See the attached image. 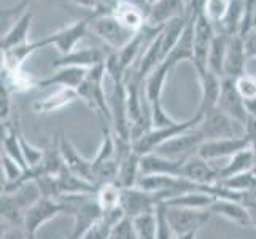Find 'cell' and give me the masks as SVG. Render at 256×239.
I'll list each match as a JSON object with an SVG mask.
<instances>
[{
    "mask_svg": "<svg viewBox=\"0 0 256 239\" xmlns=\"http://www.w3.org/2000/svg\"><path fill=\"white\" fill-rule=\"evenodd\" d=\"M90 69H82V67H59L56 72L50 75L48 78H43L37 82L38 88H46V86H60V88H68V90H78L84 78L88 75Z\"/></svg>",
    "mask_w": 256,
    "mask_h": 239,
    "instance_id": "cell-23",
    "label": "cell"
},
{
    "mask_svg": "<svg viewBox=\"0 0 256 239\" xmlns=\"http://www.w3.org/2000/svg\"><path fill=\"white\" fill-rule=\"evenodd\" d=\"M172 69L174 67L164 59L162 63L145 78V82H144V96H145V101H146V105H148V110L162 107L161 97H162V91H164V85H166L167 77H169Z\"/></svg>",
    "mask_w": 256,
    "mask_h": 239,
    "instance_id": "cell-14",
    "label": "cell"
},
{
    "mask_svg": "<svg viewBox=\"0 0 256 239\" xmlns=\"http://www.w3.org/2000/svg\"><path fill=\"white\" fill-rule=\"evenodd\" d=\"M256 166V159H254V153L252 147L242 150V152L236 153L234 156L229 158V161L218 169V182L229 179V177L239 175L244 172L252 171L253 167Z\"/></svg>",
    "mask_w": 256,
    "mask_h": 239,
    "instance_id": "cell-27",
    "label": "cell"
},
{
    "mask_svg": "<svg viewBox=\"0 0 256 239\" xmlns=\"http://www.w3.org/2000/svg\"><path fill=\"white\" fill-rule=\"evenodd\" d=\"M24 167L21 164H18L13 158L8 155H2V172L5 175V187L13 185L21 179V175L24 174Z\"/></svg>",
    "mask_w": 256,
    "mask_h": 239,
    "instance_id": "cell-38",
    "label": "cell"
},
{
    "mask_svg": "<svg viewBox=\"0 0 256 239\" xmlns=\"http://www.w3.org/2000/svg\"><path fill=\"white\" fill-rule=\"evenodd\" d=\"M148 2H150V4H153V2H156V0H148Z\"/></svg>",
    "mask_w": 256,
    "mask_h": 239,
    "instance_id": "cell-55",
    "label": "cell"
},
{
    "mask_svg": "<svg viewBox=\"0 0 256 239\" xmlns=\"http://www.w3.org/2000/svg\"><path fill=\"white\" fill-rule=\"evenodd\" d=\"M59 148H60V153H62L66 167L70 172H74L75 175L82 177L84 180H90V182L96 183L92 161H88V159H84L80 153H78V150L74 147V144L70 142L64 134L59 139Z\"/></svg>",
    "mask_w": 256,
    "mask_h": 239,
    "instance_id": "cell-16",
    "label": "cell"
},
{
    "mask_svg": "<svg viewBox=\"0 0 256 239\" xmlns=\"http://www.w3.org/2000/svg\"><path fill=\"white\" fill-rule=\"evenodd\" d=\"M198 233H190V234H183V236H176V239H196Z\"/></svg>",
    "mask_w": 256,
    "mask_h": 239,
    "instance_id": "cell-51",
    "label": "cell"
},
{
    "mask_svg": "<svg viewBox=\"0 0 256 239\" xmlns=\"http://www.w3.org/2000/svg\"><path fill=\"white\" fill-rule=\"evenodd\" d=\"M120 2H126V4H130V5H136V7L142 8V10H145V12H148V7H150L148 0H120Z\"/></svg>",
    "mask_w": 256,
    "mask_h": 239,
    "instance_id": "cell-50",
    "label": "cell"
},
{
    "mask_svg": "<svg viewBox=\"0 0 256 239\" xmlns=\"http://www.w3.org/2000/svg\"><path fill=\"white\" fill-rule=\"evenodd\" d=\"M212 212V215H220L229 222H232L239 226H252V220L250 214L246 210L245 204L240 201H234V199H215L212 202V206L208 207Z\"/></svg>",
    "mask_w": 256,
    "mask_h": 239,
    "instance_id": "cell-21",
    "label": "cell"
},
{
    "mask_svg": "<svg viewBox=\"0 0 256 239\" xmlns=\"http://www.w3.org/2000/svg\"><path fill=\"white\" fill-rule=\"evenodd\" d=\"M194 21H196L194 16L188 18L186 28H184L182 37L178 39L176 45L170 51V55L166 58V61L172 67L178 66L180 63H183V61H191L192 63V58H194Z\"/></svg>",
    "mask_w": 256,
    "mask_h": 239,
    "instance_id": "cell-24",
    "label": "cell"
},
{
    "mask_svg": "<svg viewBox=\"0 0 256 239\" xmlns=\"http://www.w3.org/2000/svg\"><path fill=\"white\" fill-rule=\"evenodd\" d=\"M204 142L206 137L202 134V131L196 126L180 136H175L174 139L167 140L161 147H158L153 153L176 159V161H186L188 158L198 155L199 147Z\"/></svg>",
    "mask_w": 256,
    "mask_h": 239,
    "instance_id": "cell-5",
    "label": "cell"
},
{
    "mask_svg": "<svg viewBox=\"0 0 256 239\" xmlns=\"http://www.w3.org/2000/svg\"><path fill=\"white\" fill-rule=\"evenodd\" d=\"M245 109H246V115H248V117L256 118V99H246Z\"/></svg>",
    "mask_w": 256,
    "mask_h": 239,
    "instance_id": "cell-49",
    "label": "cell"
},
{
    "mask_svg": "<svg viewBox=\"0 0 256 239\" xmlns=\"http://www.w3.org/2000/svg\"><path fill=\"white\" fill-rule=\"evenodd\" d=\"M114 229V225L110 223L104 215L88 229L82 239H112V233Z\"/></svg>",
    "mask_w": 256,
    "mask_h": 239,
    "instance_id": "cell-39",
    "label": "cell"
},
{
    "mask_svg": "<svg viewBox=\"0 0 256 239\" xmlns=\"http://www.w3.org/2000/svg\"><path fill=\"white\" fill-rule=\"evenodd\" d=\"M252 150H253V153H254V159H256V140H253V142H252Z\"/></svg>",
    "mask_w": 256,
    "mask_h": 239,
    "instance_id": "cell-53",
    "label": "cell"
},
{
    "mask_svg": "<svg viewBox=\"0 0 256 239\" xmlns=\"http://www.w3.org/2000/svg\"><path fill=\"white\" fill-rule=\"evenodd\" d=\"M244 43H245V53H246L248 61L256 59V29H252L245 35Z\"/></svg>",
    "mask_w": 256,
    "mask_h": 239,
    "instance_id": "cell-43",
    "label": "cell"
},
{
    "mask_svg": "<svg viewBox=\"0 0 256 239\" xmlns=\"http://www.w3.org/2000/svg\"><path fill=\"white\" fill-rule=\"evenodd\" d=\"M162 202L164 198L161 193L146 191L140 187L122 188L121 193V207L129 218L156 212L158 206L162 204Z\"/></svg>",
    "mask_w": 256,
    "mask_h": 239,
    "instance_id": "cell-7",
    "label": "cell"
},
{
    "mask_svg": "<svg viewBox=\"0 0 256 239\" xmlns=\"http://www.w3.org/2000/svg\"><path fill=\"white\" fill-rule=\"evenodd\" d=\"M67 212L66 204L60 199L38 196L30 206L24 210V231L29 236H37L38 229L51 222L52 218L59 217Z\"/></svg>",
    "mask_w": 256,
    "mask_h": 239,
    "instance_id": "cell-3",
    "label": "cell"
},
{
    "mask_svg": "<svg viewBox=\"0 0 256 239\" xmlns=\"http://www.w3.org/2000/svg\"><path fill=\"white\" fill-rule=\"evenodd\" d=\"M28 239H37V236H29L28 234Z\"/></svg>",
    "mask_w": 256,
    "mask_h": 239,
    "instance_id": "cell-54",
    "label": "cell"
},
{
    "mask_svg": "<svg viewBox=\"0 0 256 239\" xmlns=\"http://www.w3.org/2000/svg\"><path fill=\"white\" fill-rule=\"evenodd\" d=\"M12 91L8 90L6 85H0V117H2V125L10 120L12 115Z\"/></svg>",
    "mask_w": 256,
    "mask_h": 239,
    "instance_id": "cell-42",
    "label": "cell"
},
{
    "mask_svg": "<svg viewBox=\"0 0 256 239\" xmlns=\"http://www.w3.org/2000/svg\"><path fill=\"white\" fill-rule=\"evenodd\" d=\"M136 233L138 239H156L158 234V215L156 212H150L132 218Z\"/></svg>",
    "mask_w": 256,
    "mask_h": 239,
    "instance_id": "cell-36",
    "label": "cell"
},
{
    "mask_svg": "<svg viewBox=\"0 0 256 239\" xmlns=\"http://www.w3.org/2000/svg\"><path fill=\"white\" fill-rule=\"evenodd\" d=\"M121 193L122 188L116 182H112V183H104L97 190L96 198L99 201V204L102 207V210H112L114 207H120L121 206Z\"/></svg>",
    "mask_w": 256,
    "mask_h": 239,
    "instance_id": "cell-35",
    "label": "cell"
},
{
    "mask_svg": "<svg viewBox=\"0 0 256 239\" xmlns=\"http://www.w3.org/2000/svg\"><path fill=\"white\" fill-rule=\"evenodd\" d=\"M2 239H28L22 226H6L2 233Z\"/></svg>",
    "mask_w": 256,
    "mask_h": 239,
    "instance_id": "cell-45",
    "label": "cell"
},
{
    "mask_svg": "<svg viewBox=\"0 0 256 239\" xmlns=\"http://www.w3.org/2000/svg\"><path fill=\"white\" fill-rule=\"evenodd\" d=\"M252 147V140L246 136L239 137H226V139H214L206 140L198 150V155L207 161H215L220 158H231L242 150Z\"/></svg>",
    "mask_w": 256,
    "mask_h": 239,
    "instance_id": "cell-11",
    "label": "cell"
},
{
    "mask_svg": "<svg viewBox=\"0 0 256 239\" xmlns=\"http://www.w3.org/2000/svg\"><path fill=\"white\" fill-rule=\"evenodd\" d=\"M178 177H183V179L199 185L218 183V169H214L207 159L200 158L199 155H194L183 163Z\"/></svg>",
    "mask_w": 256,
    "mask_h": 239,
    "instance_id": "cell-18",
    "label": "cell"
},
{
    "mask_svg": "<svg viewBox=\"0 0 256 239\" xmlns=\"http://www.w3.org/2000/svg\"><path fill=\"white\" fill-rule=\"evenodd\" d=\"M34 2H35V0H21V2L18 5H14L13 8H8V10L2 12V20H4V18H5V20H6V18H10L13 13H21L22 15L24 12H28L29 8H32Z\"/></svg>",
    "mask_w": 256,
    "mask_h": 239,
    "instance_id": "cell-44",
    "label": "cell"
},
{
    "mask_svg": "<svg viewBox=\"0 0 256 239\" xmlns=\"http://www.w3.org/2000/svg\"><path fill=\"white\" fill-rule=\"evenodd\" d=\"M188 4H190V0H188Z\"/></svg>",
    "mask_w": 256,
    "mask_h": 239,
    "instance_id": "cell-56",
    "label": "cell"
},
{
    "mask_svg": "<svg viewBox=\"0 0 256 239\" xmlns=\"http://www.w3.org/2000/svg\"><path fill=\"white\" fill-rule=\"evenodd\" d=\"M198 78L200 83V102L198 107V113L206 115L218 107L223 78L215 75L214 72H210L208 69L198 74Z\"/></svg>",
    "mask_w": 256,
    "mask_h": 239,
    "instance_id": "cell-17",
    "label": "cell"
},
{
    "mask_svg": "<svg viewBox=\"0 0 256 239\" xmlns=\"http://www.w3.org/2000/svg\"><path fill=\"white\" fill-rule=\"evenodd\" d=\"M90 31H91V16H88L46 35V37H43V42H45L46 47H54L59 55L64 56L76 50L75 48L76 43L82 42Z\"/></svg>",
    "mask_w": 256,
    "mask_h": 239,
    "instance_id": "cell-8",
    "label": "cell"
},
{
    "mask_svg": "<svg viewBox=\"0 0 256 239\" xmlns=\"http://www.w3.org/2000/svg\"><path fill=\"white\" fill-rule=\"evenodd\" d=\"M244 204L246 207L250 214V220H252V226L256 228V202L254 201H244Z\"/></svg>",
    "mask_w": 256,
    "mask_h": 239,
    "instance_id": "cell-48",
    "label": "cell"
},
{
    "mask_svg": "<svg viewBox=\"0 0 256 239\" xmlns=\"http://www.w3.org/2000/svg\"><path fill=\"white\" fill-rule=\"evenodd\" d=\"M223 113H226L228 117H231L234 121L240 123L242 126H245L246 118V109H245V99L242 94L237 90L236 80L232 78H223L222 82V94H220L218 107Z\"/></svg>",
    "mask_w": 256,
    "mask_h": 239,
    "instance_id": "cell-12",
    "label": "cell"
},
{
    "mask_svg": "<svg viewBox=\"0 0 256 239\" xmlns=\"http://www.w3.org/2000/svg\"><path fill=\"white\" fill-rule=\"evenodd\" d=\"M206 2H207V0H190V12H188V15L198 18L202 13V10H204Z\"/></svg>",
    "mask_w": 256,
    "mask_h": 239,
    "instance_id": "cell-46",
    "label": "cell"
},
{
    "mask_svg": "<svg viewBox=\"0 0 256 239\" xmlns=\"http://www.w3.org/2000/svg\"><path fill=\"white\" fill-rule=\"evenodd\" d=\"M32 21H34V12H32V8H29L28 12L20 15L16 23L2 35V40H0V50L6 51V50L18 48V47L26 45V43H29V34H30V28H32Z\"/></svg>",
    "mask_w": 256,
    "mask_h": 239,
    "instance_id": "cell-20",
    "label": "cell"
},
{
    "mask_svg": "<svg viewBox=\"0 0 256 239\" xmlns=\"http://www.w3.org/2000/svg\"><path fill=\"white\" fill-rule=\"evenodd\" d=\"M229 35L216 34L214 42H212L208 59H207V69L218 77H224V63H226V53L229 47Z\"/></svg>",
    "mask_w": 256,
    "mask_h": 239,
    "instance_id": "cell-31",
    "label": "cell"
},
{
    "mask_svg": "<svg viewBox=\"0 0 256 239\" xmlns=\"http://www.w3.org/2000/svg\"><path fill=\"white\" fill-rule=\"evenodd\" d=\"M112 159H116V140H114V134H113V129L112 126L104 128V139H102V144L97 150L96 156L91 159L94 169L99 167L100 164L112 161Z\"/></svg>",
    "mask_w": 256,
    "mask_h": 239,
    "instance_id": "cell-34",
    "label": "cell"
},
{
    "mask_svg": "<svg viewBox=\"0 0 256 239\" xmlns=\"http://www.w3.org/2000/svg\"><path fill=\"white\" fill-rule=\"evenodd\" d=\"M24 210L21 201L14 194L2 193V204H0V212H2V222L6 226H22L24 228Z\"/></svg>",
    "mask_w": 256,
    "mask_h": 239,
    "instance_id": "cell-33",
    "label": "cell"
},
{
    "mask_svg": "<svg viewBox=\"0 0 256 239\" xmlns=\"http://www.w3.org/2000/svg\"><path fill=\"white\" fill-rule=\"evenodd\" d=\"M236 125H240V123L234 121L231 117H228L220 109H215L204 115V118L198 125V128L202 131L206 140H214V139H226V137H239V134L236 132Z\"/></svg>",
    "mask_w": 256,
    "mask_h": 239,
    "instance_id": "cell-13",
    "label": "cell"
},
{
    "mask_svg": "<svg viewBox=\"0 0 256 239\" xmlns=\"http://www.w3.org/2000/svg\"><path fill=\"white\" fill-rule=\"evenodd\" d=\"M42 48H46L43 39L37 40V42H29V43H26V45H22V47L2 51V70L13 72V70L22 69V64L26 63V59L30 58L35 51H38Z\"/></svg>",
    "mask_w": 256,
    "mask_h": 239,
    "instance_id": "cell-26",
    "label": "cell"
},
{
    "mask_svg": "<svg viewBox=\"0 0 256 239\" xmlns=\"http://www.w3.org/2000/svg\"><path fill=\"white\" fill-rule=\"evenodd\" d=\"M204 118L202 113H194V117L184 120V121H176L172 126L166 128H152L146 134H144L140 139H137L136 142H132V150L140 156H145L153 153L158 147H161L167 140L174 139L175 136H180L183 132H186L192 128H196L199 123Z\"/></svg>",
    "mask_w": 256,
    "mask_h": 239,
    "instance_id": "cell-2",
    "label": "cell"
},
{
    "mask_svg": "<svg viewBox=\"0 0 256 239\" xmlns=\"http://www.w3.org/2000/svg\"><path fill=\"white\" fill-rule=\"evenodd\" d=\"M158 215V234L156 239H176V234L174 233L172 226L169 225V220L166 215V206L160 204L156 209Z\"/></svg>",
    "mask_w": 256,
    "mask_h": 239,
    "instance_id": "cell-40",
    "label": "cell"
},
{
    "mask_svg": "<svg viewBox=\"0 0 256 239\" xmlns=\"http://www.w3.org/2000/svg\"><path fill=\"white\" fill-rule=\"evenodd\" d=\"M78 97L76 90H68V88H59V90L51 94L43 97V99H38L32 104V109L35 113H52L58 110H62L67 105H70L72 102H75Z\"/></svg>",
    "mask_w": 256,
    "mask_h": 239,
    "instance_id": "cell-25",
    "label": "cell"
},
{
    "mask_svg": "<svg viewBox=\"0 0 256 239\" xmlns=\"http://www.w3.org/2000/svg\"><path fill=\"white\" fill-rule=\"evenodd\" d=\"M140 161H142V156L132 150V152L120 163L116 183L121 188L137 187V183L140 180Z\"/></svg>",
    "mask_w": 256,
    "mask_h": 239,
    "instance_id": "cell-30",
    "label": "cell"
},
{
    "mask_svg": "<svg viewBox=\"0 0 256 239\" xmlns=\"http://www.w3.org/2000/svg\"><path fill=\"white\" fill-rule=\"evenodd\" d=\"M188 0H156L150 4L146 12V26L152 29L161 31L167 24L178 18L188 16Z\"/></svg>",
    "mask_w": 256,
    "mask_h": 239,
    "instance_id": "cell-9",
    "label": "cell"
},
{
    "mask_svg": "<svg viewBox=\"0 0 256 239\" xmlns=\"http://www.w3.org/2000/svg\"><path fill=\"white\" fill-rule=\"evenodd\" d=\"M112 239H138L134 223H132V218H129V217L122 218L121 222L114 226L113 233H112Z\"/></svg>",
    "mask_w": 256,
    "mask_h": 239,
    "instance_id": "cell-41",
    "label": "cell"
},
{
    "mask_svg": "<svg viewBox=\"0 0 256 239\" xmlns=\"http://www.w3.org/2000/svg\"><path fill=\"white\" fill-rule=\"evenodd\" d=\"M91 31L105 43V45H108L110 48L116 51L124 48L137 34L124 28V26L114 18V15L91 16Z\"/></svg>",
    "mask_w": 256,
    "mask_h": 239,
    "instance_id": "cell-4",
    "label": "cell"
},
{
    "mask_svg": "<svg viewBox=\"0 0 256 239\" xmlns=\"http://www.w3.org/2000/svg\"><path fill=\"white\" fill-rule=\"evenodd\" d=\"M108 56H105V53L100 48H76L72 53L64 56H59L58 59L52 61L51 67H82V69H92L99 64H104Z\"/></svg>",
    "mask_w": 256,
    "mask_h": 239,
    "instance_id": "cell-15",
    "label": "cell"
},
{
    "mask_svg": "<svg viewBox=\"0 0 256 239\" xmlns=\"http://www.w3.org/2000/svg\"><path fill=\"white\" fill-rule=\"evenodd\" d=\"M107 75V67L104 64H99L88 70V75L84 82L78 86V97L86 102V105L91 110H94L97 115H100L104 120H108L112 123V112L108 105V97L105 93L104 80Z\"/></svg>",
    "mask_w": 256,
    "mask_h": 239,
    "instance_id": "cell-1",
    "label": "cell"
},
{
    "mask_svg": "<svg viewBox=\"0 0 256 239\" xmlns=\"http://www.w3.org/2000/svg\"><path fill=\"white\" fill-rule=\"evenodd\" d=\"M244 21V0H231L226 15L218 24H215L216 34H224L232 37V35H240V28Z\"/></svg>",
    "mask_w": 256,
    "mask_h": 239,
    "instance_id": "cell-29",
    "label": "cell"
},
{
    "mask_svg": "<svg viewBox=\"0 0 256 239\" xmlns=\"http://www.w3.org/2000/svg\"><path fill=\"white\" fill-rule=\"evenodd\" d=\"M216 35L215 26L212 24L208 18L200 13L196 21H194V58H192V66L196 74H200L207 70V59L212 42H214Z\"/></svg>",
    "mask_w": 256,
    "mask_h": 239,
    "instance_id": "cell-10",
    "label": "cell"
},
{
    "mask_svg": "<svg viewBox=\"0 0 256 239\" xmlns=\"http://www.w3.org/2000/svg\"><path fill=\"white\" fill-rule=\"evenodd\" d=\"M229 5H231V0H207L202 13H204L212 21V24L215 26L223 20Z\"/></svg>",
    "mask_w": 256,
    "mask_h": 239,
    "instance_id": "cell-37",
    "label": "cell"
},
{
    "mask_svg": "<svg viewBox=\"0 0 256 239\" xmlns=\"http://www.w3.org/2000/svg\"><path fill=\"white\" fill-rule=\"evenodd\" d=\"M184 161L166 158L158 153L142 156L140 161V177L142 175H180Z\"/></svg>",
    "mask_w": 256,
    "mask_h": 239,
    "instance_id": "cell-22",
    "label": "cell"
},
{
    "mask_svg": "<svg viewBox=\"0 0 256 239\" xmlns=\"http://www.w3.org/2000/svg\"><path fill=\"white\" fill-rule=\"evenodd\" d=\"M113 15L124 28L132 32H140L146 26V12L136 5L120 2Z\"/></svg>",
    "mask_w": 256,
    "mask_h": 239,
    "instance_id": "cell-28",
    "label": "cell"
},
{
    "mask_svg": "<svg viewBox=\"0 0 256 239\" xmlns=\"http://www.w3.org/2000/svg\"><path fill=\"white\" fill-rule=\"evenodd\" d=\"M216 198L206 191H188L178 196L167 199L162 204L174 207H188V209H208Z\"/></svg>",
    "mask_w": 256,
    "mask_h": 239,
    "instance_id": "cell-32",
    "label": "cell"
},
{
    "mask_svg": "<svg viewBox=\"0 0 256 239\" xmlns=\"http://www.w3.org/2000/svg\"><path fill=\"white\" fill-rule=\"evenodd\" d=\"M252 29H256V8L253 12V18H252Z\"/></svg>",
    "mask_w": 256,
    "mask_h": 239,
    "instance_id": "cell-52",
    "label": "cell"
},
{
    "mask_svg": "<svg viewBox=\"0 0 256 239\" xmlns=\"http://www.w3.org/2000/svg\"><path fill=\"white\" fill-rule=\"evenodd\" d=\"M246 53L245 43L242 35H232L229 39V47L226 53V63H224V77L237 80L246 74Z\"/></svg>",
    "mask_w": 256,
    "mask_h": 239,
    "instance_id": "cell-19",
    "label": "cell"
},
{
    "mask_svg": "<svg viewBox=\"0 0 256 239\" xmlns=\"http://www.w3.org/2000/svg\"><path fill=\"white\" fill-rule=\"evenodd\" d=\"M72 4H75L76 7L84 8V10H91L92 13H96L97 10V0H72Z\"/></svg>",
    "mask_w": 256,
    "mask_h": 239,
    "instance_id": "cell-47",
    "label": "cell"
},
{
    "mask_svg": "<svg viewBox=\"0 0 256 239\" xmlns=\"http://www.w3.org/2000/svg\"><path fill=\"white\" fill-rule=\"evenodd\" d=\"M166 206V204H164ZM166 215L176 236L199 233L210 217L212 212L208 209H188V207H174L166 206Z\"/></svg>",
    "mask_w": 256,
    "mask_h": 239,
    "instance_id": "cell-6",
    "label": "cell"
}]
</instances>
